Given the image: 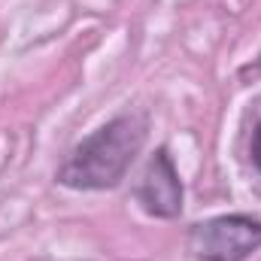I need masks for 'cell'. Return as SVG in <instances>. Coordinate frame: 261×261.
Returning <instances> with one entry per match:
<instances>
[{"mask_svg":"<svg viewBox=\"0 0 261 261\" xmlns=\"http://www.w3.org/2000/svg\"><path fill=\"white\" fill-rule=\"evenodd\" d=\"M149 122L143 113H122L91 130L58 167L55 179L73 192H107L116 189L130 170L134 158L146 143Z\"/></svg>","mask_w":261,"mask_h":261,"instance_id":"cell-1","label":"cell"},{"mask_svg":"<svg viewBox=\"0 0 261 261\" xmlns=\"http://www.w3.org/2000/svg\"><path fill=\"white\" fill-rule=\"evenodd\" d=\"M186 243L197 261H246L261 249V222L243 213L213 216L189 228Z\"/></svg>","mask_w":261,"mask_h":261,"instance_id":"cell-2","label":"cell"},{"mask_svg":"<svg viewBox=\"0 0 261 261\" xmlns=\"http://www.w3.org/2000/svg\"><path fill=\"white\" fill-rule=\"evenodd\" d=\"M134 197L155 219H176L182 213V197H186L182 179H179V170L164 146L155 149V155L143 167V176L134 189Z\"/></svg>","mask_w":261,"mask_h":261,"instance_id":"cell-3","label":"cell"},{"mask_svg":"<svg viewBox=\"0 0 261 261\" xmlns=\"http://www.w3.org/2000/svg\"><path fill=\"white\" fill-rule=\"evenodd\" d=\"M249 158H252V164L261 170V122L255 125V130H252V140H249Z\"/></svg>","mask_w":261,"mask_h":261,"instance_id":"cell-4","label":"cell"}]
</instances>
